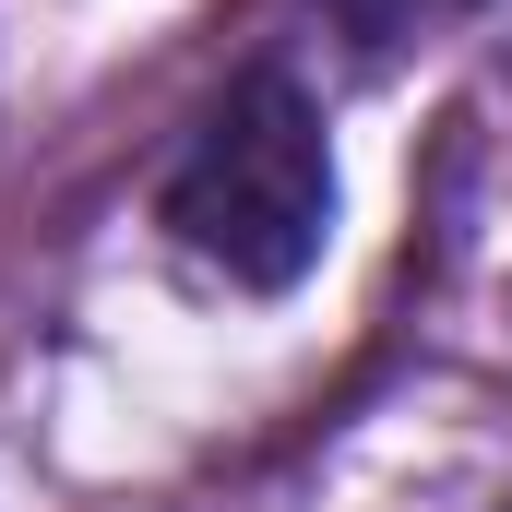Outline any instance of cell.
Returning <instances> with one entry per match:
<instances>
[{
  "label": "cell",
  "mask_w": 512,
  "mask_h": 512,
  "mask_svg": "<svg viewBox=\"0 0 512 512\" xmlns=\"http://www.w3.org/2000/svg\"><path fill=\"white\" fill-rule=\"evenodd\" d=\"M501 512H512V501H501Z\"/></svg>",
  "instance_id": "obj_3"
},
{
  "label": "cell",
  "mask_w": 512,
  "mask_h": 512,
  "mask_svg": "<svg viewBox=\"0 0 512 512\" xmlns=\"http://www.w3.org/2000/svg\"><path fill=\"white\" fill-rule=\"evenodd\" d=\"M370 60H405V48H429V36H453L465 12H489V0H322Z\"/></svg>",
  "instance_id": "obj_2"
},
{
  "label": "cell",
  "mask_w": 512,
  "mask_h": 512,
  "mask_svg": "<svg viewBox=\"0 0 512 512\" xmlns=\"http://www.w3.org/2000/svg\"><path fill=\"white\" fill-rule=\"evenodd\" d=\"M334 203H346L334 131H322V96L286 60H251L191 120V143L167 155V179H155L167 251L191 262V274H215V286H239V298L310 286L322 251H334Z\"/></svg>",
  "instance_id": "obj_1"
}]
</instances>
